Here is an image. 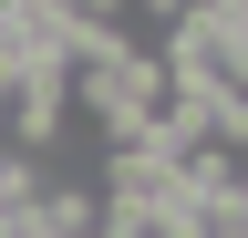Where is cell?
Segmentation results:
<instances>
[{
	"instance_id": "obj_1",
	"label": "cell",
	"mask_w": 248,
	"mask_h": 238,
	"mask_svg": "<svg viewBox=\"0 0 248 238\" xmlns=\"http://www.w3.org/2000/svg\"><path fill=\"white\" fill-rule=\"evenodd\" d=\"M31 228L42 238H114V207H104L93 176H52V187L31 197Z\"/></svg>"
},
{
	"instance_id": "obj_2",
	"label": "cell",
	"mask_w": 248,
	"mask_h": 238,
	"mask_svg": "<svg viewBox=\"0 0 248 238\" xmlns=\"http://www.w3.org/2000/svg\"><path fill=\"white\" fill-rule=\"evenodd\" d=\"M114 238H197V228H186V197H166V207H135V218H114Z\"/></svg>"
},
{
	"instance_id": "obj_3",
	"label": "cell",
	"mask_w": 248,
	"mask_h": 238,
	"mask_svg": "<svg viewBox=\"0 0 248 238\" xmlns=\"http://www.w3.org/2000/svg\"><path fill=\"white\" fill-rule=\"evenodd\" d=\"M186 11H197V0H135V21H145V42H166V32H176Z\"/></svg>"
}]
</instances>
